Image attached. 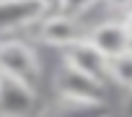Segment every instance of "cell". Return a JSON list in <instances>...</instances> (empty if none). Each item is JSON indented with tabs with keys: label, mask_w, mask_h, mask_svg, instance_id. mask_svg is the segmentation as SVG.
I'll return each mask as SVG.
<instances>
[{
	"label": "cell",
	"mask_w": 132,
	"mask_h": 117,
	"mask_svg": "<svg viewBox=\"0 0 132 117\" xmlns=\"http://www.w3.org/2000/svg\"><path fill=\"white\" fill-rule=\"evenodd\" d=\"M0 76H8L39 91L42 81V60L36 49L26 39H3L0 42Z\"/></svg>",
	"instance_id": "1"
},
{
	"label": "cell",
	"mask_w": 132,
	"mask_h": 117,
	"mask_svg": "<svg viewBox=\"0 0 132 117\" xmlns=\"http://www.w3.org/2000/svg\"><path fill=\"white\" fill-rule=\"evenodd\" d=\"M52 83H54L57 99H65V101H78V104H104L106 101V86L101 81H93L73 70L62 60H60V68H54Z\"/></svg>",
	"instance_id": "2"
},
{
	"label": "cell",
	"mask_w": 132,
	"mask_h": 117,
	"mask_svg": "<svg viewBox=\"0 0 132 117\" xmlns=\"http://www.w3.org/2000/svg\"><path fill=\"white\" fill-rule=\"evenodd\" d=\"M31 29H34V34H36V39L42 44H47V47H52L57 52H62L70 44L86 39V26L78 18H70L65 13H47Z\"/></svg>",
	"instance_id": "3"
},
{
	"label": "cell",
	"mask_w": 132,
	"mask_h": 117,
	"mask_svg": "<svg viewBox=\"0 0 132 117\" xmlns=\"http://www.w3.org/2000/svg\"><path fill=\"white\" fill-rule=\"evenodd\" d=\"M39 112L42 99L36 89L0 76V117H39Z\"/></svg>",
	"instance_id": "4"
},
{
	"label": "cell",
	"mask_w": 132,
	"mask_h": 117,
	"mask_svg": "<svg viewBox=\"0 0 132 117\" xmlns=\"http://www.w3.org/2000/svg\"><path fill=\"white\" fill-rule=\"evenodd\" d=\"M86 42H91L106 60L129 52V47H132V36L127 34V29L122 26L119 18H106V21L91 26L86 31Z\"/></svg>",
	"instance_id": "5"
},
{
	"label": "cell",
	"mask_w": 132,
	"mask_h": 117,
	"mask_svg": "<svg viewBox=\"0 0 132 117\" xmlns=\"http://www.w3.org/2000/svg\"><path fill=\"white\" fill-rule=\"evenodd\" d=\"M62 63L70 65L78 73H83V76H88V78H93V81H101V83L106 81V65H109V60L91 42H86V39L70 44L68 49H62Z\"/></svg>",
	"instance_id": "6"
},
{
	"label": "cell",
	"mask_w": 132,
	"mask_h": 117,
	"mask_svg": "<svg viewBox=\"0 0 132 117\" xmlns=\"http://www.w3.org/2000/svg\"><path fill=\"white\" fill-rule=\"evenodd\" d=\"M44 13V8L36 0H5L0 3V34L31 29Z\"/></svg>",
	"instance_id": "7"
},
{
	"label": "cell",
	"mask_w": 132,
	"mask_h": 117,
	"mask_svg": "<svg viewBox=\"0 0 132 117\" xmlns=\"http://www.w3.org/2000/svg\"><path fill=\"white\" fill-rule=\"evenodd\" d=\"M44 117H109V112L106 104H78V101L57 99V104Z\"/></svg>",
	"instance_id": "8"
},
{
	"label": "cell",
	"mask_w": 132,
	"mask_h": 117,
	"mask_svg": "<svg viewBox=\"0 0 132 117\" xmlns=\"http://www.w3.org/2000/svg\"><path fill=\"white\" fill-rule=\"evenodd\" d=\"M106 78H111L117 86L132 91V52H124L119 57H111L106 65Z\"/></svg>",
	"instance_id": "9"
},
{
	"label": "cell",
	"mask_w": 132,
	"mask_h": 117,
	"mask_svg": "<svg viewBox=\"0 0 132 117\" xmlns=\"http://www.w3.org/2000/svg\"><path fill=\"white\" fill-rule=\"evenodd\" d=\"M98 5V0H62V5H60V13L65 16H70V18H83L86 13H91L93 8Z\"/></svg>",
	"instance_id": "10"
},
{
	"label": "cell",
	"mask_w": 132,
	"mask_h": 117,
	"mask_svg": "<svg viewBox=\"0 0 132 117\" xmlns=\"http://www.w3.org/2000/svg\"><path fill=\"white\" fill-rule=\"evenodd\" d=\"M101 5L109 13H124L127 8H132V0H101Z\"/></svg>",
	"instance_id": "11"
},
{
	"label": "cell",
	"mask_w": 132,
	"mask_h": 117,
	"mask_svg": "<svg viewBox=\"0 0 132 117\" xmlns=\"http://www.w3.org/2000/svg\"><path fill=\"white\" fill-rule=\"evenodd\" d=\"M36 3L44 8V13H60V5H62V0H36Z\"/></svg>",
	"instance_id": "12"
},
{
	"label": "cell",
	"mask_w": 132,
	"mask_h": 117,
	"mask_svg": "<svg viewBox=\"0 0 132 117\" xmlns=\"http://www.w3.org/2000/svg\"><path fill=\"white\" fill-rule=\"evenodd\" d=\"M119 21H122V26L127 29V34L132 36V8H127V11L122 13V18H119Z\"/></svg>",
	"instance_id": "13"
},
{
	"label": "cell",
	"mask_w": 132,
	"mask_h": 117,
	"mask_svg": "<svg viewBox=\"0 0 132 117\" xmlns=\"http://www.w3.org/2000/svg\"><path fill=\"white\" fill-rule=\"evenodd\" d=\"M122 112H124V117H132V91H127V99L122 104Z\"/></svg>",
	"instance_id": "14"
},
{
	"label": "cell",
	"mask_w": 132,
	"mask_h": 117,
	"mask_svg": "<svg viewBox=\"0 0 132 117\" xmlns=\"http://www.w3.org/2000/svg\"><path fill=\"white\" fill-rule=\"evenodd\" d=\"M0 3H5V0H0Z\"/></svg>",
	"instance_id": "15"
},
{
	"label": "cell",
	"mask_w": 132,
	"mask_h": 117,
	"mask_svg": "<svg viewBox=\"0 0 132 117\" xmlns=\"http://www.w3.org/2000/svg\"><path fill=\"white\" fill-rule=\"evenodd\" d=\"M129 52H132V47H129Z\"/></svg>",
	"instance_id": "16"
}]
</instances>
